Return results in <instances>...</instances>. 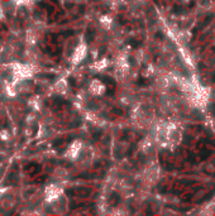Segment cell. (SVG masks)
Returning a JSON list of instances; mask_svg holds the SVG:
<instances>
[{
	"label": "cell",
	"mask_w": 215,
	"mask_h": 216,
	"mask_svg": "<svg viewBox=\"0 0 215 216\" xmlns=\"http://www.w3.org/2000/svg\"><path fill=\"white\" fill-rule=\"evenodd\" d=\"M0 139H4V140L9 139V133L7 130H2L0 132Z\"/></svg>",
	"instance_id": "10"
},
{
	"label": "cell",
	"mask_w": 215,
	"mask_h": 216,
	"mask_svg": "<svg viewBox=\"0 0 215 216\" xmlns=\"http://www.w3.org/2000/svg\"><path fill=\"white\" fill-rule=\"evenodd\" d=\"M90 92L92 94V95H102L104 92H105V85L100 81V80H97V78H95V80H92L91 81V83H90Z\"/></svg>",
	"instance_id": "5"
},
{
	"label": "cell",
	"mask_w": 215,
	"mask_h": 216,
	"mask_svg": "<svg viewBox=\"0 0 215 216\" xmlns=\"http://www.w3.org/2000/svg\"><path fill=\"white\" fill-rule=\"evenodd\" d=\"M28 42L29 43H32V44H34L36 43V36H34V33L32 32H28Z\"/></svg>",
	"instance_id": "9"
},
{
	"label": "cell",
	"mask_w": 215,
	"mask_h": 216,
	"mask_svg": "<svg viewBox=\"0 0 215 216\" xmlns=\"http://www.w3.org/2000/svg\"><path fill=\"white\" fill-rule=\"evenodd\" d=\"M67 87H68V85H67L66 78H61V80H58V81L55 83L53 90H55L56 92H58V94H62V95H63V94H66Z\"/></svg>",
	"instance_id": "6"
},
{
	"label": "cell",
	"mask_w": 215,
	"mask_h": 216,
	"mask_svg": "<svg viewBox=\"0 0 215 216\" xmlns=\"http://www.w3.org/2000/svg\"><path fill=\"white\" fill-rule=\"evenodd\" d=\"M12 68V72H13V76H14V82L15 83L17 81H24V80H28L33 76L34 73V68L31 66V65H20V63H13L10 66Z\"/></svg>",
	"instance_id": "1"
},
{
	"label": "cell",
	"mask_w": 215,
	"mask_h": 216,
	"mask_svg": "<svg viewBox=\"0 0 215 216\" xmlns=\"http://www.w3.org/2000/svg\"><path fill=\"white\" fill-rule=\"evenodd\" d=\"M2 192H3V190H2V188H0V193H2Z\"/></svg>",
	"instance_id": "11"
},
{
	"label": "cell",
	"mask_w": 215,
	"mask_h": 216,
	"mask_svg": "<svg viewBox=\"0 0 215 216\" xmlns=\"http://www.w3.org/2000/svg\"><path fill=\"white\" fill-rule=\"evenodd\" d=\"M86 53H87V46L85 43H81L76 47V49L73 51L72 53V57H71V63L73 65H78L85 57H86Z\"/></svg>",
	"instance_id": "2"
},
{
	"label": "cell",
	"mask_w": 215,
	"mask_h": 216,
	"mask_svg": "<svg viewBox=\"0 0 215 216\" xmlns=\"http://www.w3.org/2000/svg\"><path fill=\"white\" fill-rule=\"evenodd\" d=\"M82 150V142L81 140H75V142H72L70 145H68V148H67V150H66V157L68 158V159H76L78 156H80V152Z\"/></svg>",
	"instance_id": "4"
},
{
	"label": "cell",
	"mask_w": 215,
	"mask_h": 216,
	"mask_svg": "<svg viewBox=\"0 0 215 216\" xmlns=\"http://www.w3.org/2000/svg\"><path fill=\"white\" fill-rule=\"evenodd\" d=\"M44 195H46V201L55 202L62 195V188L58 187V186H56V184H49V186L46 187Z\"/></svg>",
	"instance_id": "3"
},
{
	"label": "cell",
	"mask_w": 215,
	"mask_h": 216,
	"mask_svg": "<svg viewBox=\"0 0 215 216\" xmlns=\"http://www.w3.org/2000/svg\"><path fill=\"white\" fill-rule=\"evenodd\" d=\"M100 23H101V25H102L104 28L109 29V28H110V24L113 23L112 15H102V17L100 18Z\"/></svg>",
	"instance_id": "7"
},
{
	"label": "cell",
	"mask_w": 215,
	"mask_h": 216,
	"mask_svg": "<svg viewBox=\"0 0 215 216\" xmlns=\"http://www.w3.org/2000/svg\"><path fill=\"white\" fill-rule=\"evenodd\" d=\"M107 66V59H101V61H99V62H96V63H94L92 65V68H95V70H97V71H100V70H102V68H105Z\"/></svg>",
	"instance_id": "8"
}]
</instances>
